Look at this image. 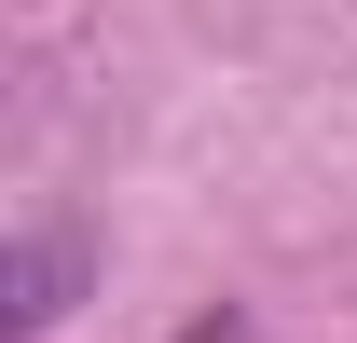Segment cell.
I'll list each match as a JSON object with an SVG mask.
<instances>
[{"mask_svg": "<svg viewBox=\"0 0 357 343\" xmlns=\"http://www.w3.org/2000/svg\"><path fill=\"white\" fill-rule=\"evenodd\" d=\"M14 289H28V302H14V316L42 330V316H55V289H69V247H28V261H14Z\"/></svg>", "mask_w": 357, "mask_h": 343, "instance_id": "1", "label": "cell"}]
</instances>
